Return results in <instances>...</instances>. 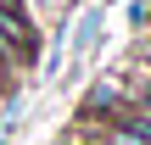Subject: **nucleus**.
I'll return each instance as SVG.
<instances>
[{
    "mask_svg": "<svg viewBox=\"0 0 151 145\" xmlns=\"http://www.w3.org/2000/svg\"><path fill=\"white\" fill-rule=\"evenodd\" d=\"M11 84H17V67H11V61H6V56H0V101H6V95H11Z\"/></svg>",
    "mask_w": 151,
    "mask_h": 145,
    "instance_id": "4",
    "label": "nucleus"
},
{
    "mask_svg": "<svg viewBox=\"0 0 151 145\" xmlns=\"http://www.w3.org/2000/svg\"><path fill=\"white\" fill-rule=\"evenodd\" d=\"M129 106H134V95H129L123 73H106V78H95V84L84 89V106H78V123H95V129H106V123H118V117H123Z\"/></svg>",
    "mask_w": 151,
    "mask_h": 145,
    "instance_id": "1",
    "label": "nucleus"
},
{
    "mask_svg": "<svg viewBox=\"0 0 151 145\" xmlns=\"http://www.w3.org/2000/svg\"><path fill=\"white\" fill-rule=\"evenodd\" d=\"M101 28H106V6H95V0H90V6H84V17L73 22V34H67V50H73V56H90V50L101 45Z\"/></svg>",
    "mask_w": 151,
    "mask_h": 145,
    "instance_id": "2",
    "label": "nucleus"
},
{
    "mask_svg": "<svg viewBox=\"0 0 151 145\" xmlns=\"http://www.w3.org/2000/svg\"><path fill=\"white\" fill-rule=\"evenodd\" d=\"M123 11H129V28H134V34H140V28L151 22V0H129Z\"/></svg>",
    "mask_w": 151,
    "mask_h": 145,
    "instance_id": "3",
    "label": "nucleus"
}]
</instances>
